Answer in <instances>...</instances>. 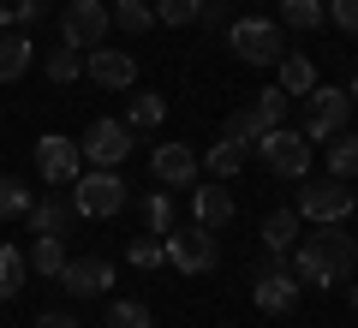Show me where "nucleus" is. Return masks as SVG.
Here are the masks:
<instances>
[{"label":"nucleus","instance_id":"nucleus-28","mask_svg":"<svg viewBox=\"0 0 358 328\" xmlns=\"http://www.w3.org/2000/svg\"><path fill=\"white\" fill-rule=\"evenodd\" d=\"M322 0H281V24H293V30H317L322 24Z\"/></svg>","mask_w":358,"mask_h":328},{"label":"nucleus","instance_id":"nucleus-9","mask_svg":"<svg viewBox=\"0 0 358 328\" xmlns=\"http://www.w3.org/2000/svg\"><path fill=\"white\" fill-rule=\"evenodd\" d=\"M275 126H287V90H257V101H251V108H239L221 131H227V138L257 143L263 131H275Z\"/></svg>","mask_w":358,"mask_h":328},{"label":"nucleus","instance_id":"nucleus-13","mask_svg":"<svg viewBox=\"0 0 358 328\" xmlns=\"http://www.w3.org/2000/svg\"><path fill=\"white\" fill-rule=\"evenodd\" d=\"M54 280H60L72 299H96V292L114 287V263H108V257H66V269Z\"/></svg>","mask_w":358,"mask_h":328},{"label":"nucleus","instance_id":"nucleus-6","mask_svg":"<svg viewBox=\"0 0 358 328\" xmlns=\"http://www.w3.org/2000/svg\"><path fill=\"white\" fill-rule=\"evenodd\" d=\"M108 0H66L60 6V42H72L78 54H90V48H102L108 42Z\"/></svg>","mask_w":358,"mask_h":328},{"label":"nucleus","instance_id":"nucleus-39","mask_svg":"<svg viewBox=\"0 0 358 328\" xmlns=\"http://www.w3.org/2000/svg\"><path fill=\"white\" fill-rule=\"evenodd\" d=\"M352 311H358V280H352Z\"/></svg>","mask_w":358,"mask_h":328},{"label":"nucleus","instance_id":"nucleus-12","mask_svg":"<svg viewBox=\"0 0 358 328\" xmlns=\"http://www.w3.org/2000/svg\"><path fill=\"white\" fill-rule=\"evenodd\" d=\"M78 155H84L90 167H120L131 155V126L126 120H96V126L78 138Z\"/></svg>","mask_w":358,"mask_h":328},{"label":"nucleus","instance_id":"nucleus-16","mask_svg":"<svg viewBox=\"0 0 358 328\" xmlns=\"http://www.w3.org/2000/svg\"><path fill=\"white\" fill-rule=\"evenodd\" d=\"M150 179H162V185H197V150L192 143H155Z\"/></svg>","mask_w":358,"mask_h":328},{"label":"nucleus","instance_id":"nucleus-21","mask_svg":"<svg viewBox=\"0 0 358 328\" xmlns=\"http://www.w3.org/2000/svg\"><path fill=\"white\" fill-rule=\"evenodd\" d=\"M24 275H30V257L18 245H0V304L24 292Z\"/></svg>","mask_w":358,"mask_h":328},{"label":"nucleus","instance_id":"nucleus-30","mask_svg":"<svg viewBox=\"0 0 358 328\" xmlns=\"http://www.w3.org/2000/svg\"><path fill=\"white\" fill-rule=\"evenodd\" d=\"M150 13L155 18H162V24H197V13H203V0H155V6H150Z\"/></svg>","mask_w":358,"mask_h":328},{"label":"nucleus","instance_id":"nucleus-23","mask_svg":"<svg viewBox=\"0 0 358 328\" xmlns=\"http://www.w3.org/2000/svg\"><path fill=\"white\" fill-rule=\"evenodd\" d=\"M108 18H114V24L126 30V36H143V30L155 24V13H150V0H114V6H108Z\"/></svg>","mask_w":358,"mask_h":328},{"label":"nucleus","instance_id":"nucleus-32","mask_svg":"<svg viewBox=\"0 0 358 328\" xmlns=\"http://www.w3.org/2000/svg\"><path fill=\"white\" fill-rule=\"evenodd\" d=\"M143 221H150V233H167L173 227V197L167 191H143Z\"/></svg>","mask_w":358,"mask_h":328},{"label":"nucleus","instance_id":"nucleus-10","mask_svg":"<svg viewBox=\"0 0 358 328\" xmlns=\"http://www.w3.org/2000/svg\"><path fill=\"white\" fill-rule=\"evenodd\" d=\"M299 215L305 221H346L352 215V191L346 179H299Z\"/></svg>","mask_w":358,"mask_h":328},{"label":"nucleus","instance_id":"nucleus-27","mask_svg":"<svg viewBox=\"0 0 358 328\" xmlns=\"http://www.w3.org/2000/svg\"><path fill=\"white\" fill-rule=\"evenodd\" d=\"M30 185L24 179H13V173H0V221H6V215H30Z\"/></svg>","mask_w":358,"mask_h":328},{"label":"nucleus","instance_id":"nucleus-22","mask_svg":"<svg viewBox=\"0 0 358 328\" xmlns=\"http://www.w3.org/2000/svg\"><path fill=\"white\" fill-rule=\"evenodd\" d=\"M275 72H281V90H287V96L317 90V66H310L305 54H281V60H275Z\"/></svg>","mask_w":358,"mask_h":328},{"label":"nucleus","instance_id":"nucleus-19","mask_svg":"<svg viewBox=\"0 0 358 328\" xmlns=\"http://www.w3.org/2000/svg\"><path fill=\"white\" fill-rule=\"evenodd\" d=\"M30 60H36V48H30L24 30H0V84H18L30 72Z\"/></svg>","mask_w":358,"mask_h":328},{"label":"nucleus","instance_id":"nucleus-7","mask_svg":"<svg viewBox=\"0 0 358 328\" xmlns=\"http://www.w3.org/2000/svg\"><path fill=\"white\" fill-rule=\"evenodd\" d=\"M78 173H84V155H78V138H60V131L36 138V179H42L48 191H66Z\"/></svg>","mask_w":358,"mask_h":328},{"label":"nucleus","instance_id":"nucleus-24","mask_svg":"<svg viewBox=\"0 0 358 328\" xmlns=\"http://www.w3.org/2000/svg\"><path fill=\"white\" fill-rule=\"evenodd\" d=\"M167 120V101L155 96V90H143V96H131V108H126V126H143V131H155Z\"/></svg>","mask_w":358,"mask_h":328},{"label":"nucleus","instance_id":"nucleus-26","mask_svg":"<svg viewBox=\"0 0 358 328\" xmlns=\"http://www.w3.org/2000/svg\"><path fill=\"white\" fill-rule=\"evenodd\" d=\"M329 173L334 179H358V131H346L341 143H329Z\"/></svg>","mask_w":358,"mask_h":328},{"label":"nucleus","instance_id":"nucleus-20","mask_svg":"<svg viewBox=\"0 0 358 328\" xmlns=\"http://www.w3.org/2000/svg\"><path fill=\"white\" fill-rule=\"evenodd\" d=\"M293 245H299V209H275L263 221V251L268 257H287Z\"/></svg>","mask_w":358,"mask_h":328},{"label":"nucleus","instance_id":"nucleus-2","mask_svg":"<svg viewBox=\"0 0 358 328\" xmlns=\"http://www.w3.org/2000/svg\"><path fill=\"white\" fill-rule=\"evenodd\" d=\"M251 304H257L263 316H287V311L299 304V275L287 269V257H268V251H263V257L251 263Z\"/></svg>","mask_w":358,"mask_h":328},{"label":"nucleus","instance_id":"nucleus-35","mask_svg":"<svg viewBox=\"0 0 358 328\" xmlns=\"http://www.w3.org/2000/svg\"><path fill=\"white\" fill-rule=\"evenodd\" d=\"M13 13H18V24H36L48 13V0H13Z\"/></svg>","mask_w":358,"mask_h":328},{"label":"nucleus","instance_id":"nucleus-1","mask_svg":"<svg viewBox=\"0 0 358 328\" xmlns=\"http://www.w3.org/2000/svg\"><path fill=\"white\" fill-rule=\"evenodd\" d=\"M287 269H293L305 287L329 292V287H341V280L358 269V239L341 227V221H317V233H305V245L287 251Z\"/></svg>","mask_w":358,"mask_h":328},{"label":"nucleus","instance_id":"nucleus-25","mask_svg":"<svg viewBox=\"0 0 358 328\" xmlns=\"http://www.w3.org/2000/svg\"><path fill=\"white\" fill-rule=\"evenodd\" d=\"M30 269H36V275H60L66 269V239H30Z\"/></svg>","mask_w":358,"mask_h":328},{"label":"nucleus","instance_id":"nucleus-33","mask_svg":"<svg viewBox=\"0 0 358 328\" xmlns=\"http://www.w3.org/2000/svg\"><path fill=\"white\" fill-rule=\"evenodd\" d=\"M131 269H155V263H167V251H162V233H150V239H131Z\"/></svg>","mask_w":358,"mask_h":328},{"label":"nucleus","instance_id":"nucleus-4","mask_svg":"<svg viewBox=\"0 0 358 328\" xmlns=\"http://www.w3.org/2000/svg\"><path fill=\"white\" fill-rule=\"evenodd\" d=\"M162 251H167V263L173 269H185V275H209V269L221 263V251H215V233L209 227H167L162 233Z\"/></svg>","mask_w":358,"mask_h":328},{"label":"nucleus","instance_id":"nucleus-36","mask_svg":"<svg viewBox=\"0 0 358 328\" xmlns=\"http://www.w3.org/2000/svg\"><path fill=\"white\" fill-rule=\"evenodd\" d=\"M36 328H84V322H78V316H60V311H48Z\"/></svg>","mask_w":358,"mask_h":328},{"label":"nucleus","instance_id":"nucleus-37","mask_svg":"<svg viewBox=\"0 0 358 328\" xmlns=\"http://www.w3.org/2000/svg\"><path fill=\"white\" fill-rule=\"evenodd\" d=\"M13 18H18V13H13V0H0V30L13 24Z\"/></svg>","mask_w":358,"mask_h":328},{"label":"nucleus","instance_id":"nucleus-31","mask_svg":"<svg viewBox=\"0 0 358 328\" xmlns=\"http://www.w3.org/2000/svg\"><path fill=\"white\" fill-rule=\"evenodd\" d=\"M108 328H150L143 299H114V304H108Z\"/></svg>","mask_w":358,"mask_h":328},{"label":"nucleus","instance_id":"nucleus-3","mask_svg":"<svg viewBox=\"0 0 358 328\" xmlns=\"http://www.w3.org/2000/svg\"><path fill=\"white\" fill-rule=\"evenodd\" d=\"M126 191H131V185L114 173V167H90V173L72 179V203H78V215H90V221L120 215V209H126Z\"/></svg>","mask_w":358,"mask_h":328},{"label":"nucleus","instance_id":"nucleus-14","mask_svg":"<svg viewBox=\"0 0 358 328\" xmlns=\"http://www.w3.org/2000/svg\"><path fill=\"white\" fill-rule=\"evenodd\" d=\"M72 221H78L72 191H42V197L30 203V233H42V239H66Z\"/></svg>","mask_w":358,"mask_h":328},{"label":"nucleus","instance_id":"nucleus-34","mask_svg":"<svg viewBox=\"0 0 358 328\" xmlns=\"http://www.w3.org/2000/svg\"><path fill=\"white\" fill-rule=\"evenodd\" d=\"M322 13H329L346 36H358V0H322Z\"/></svg>","mask_w":358,"mask_h":328},{"label":"nucleus","instance_id":"nucleus-17","mask_svg":"<svg viewBox=\"0 0 358 328\" xmlns=\"http://www.w3.org/2000/svg\"><path fill=\"white\" fill-rule=\"evenodd\" d=\"M192 221H197V227H209V233L233 221V191L221 185V179H215V185H203V191H192Z\"/></svg>","mask_w":358,"mask_h":328},{"label":"nucleus","instance_id":"nucleus-8","mask_svg":"<svg viewBox=\"0 0 358 328\" xmlns=\"http://www.w3.org/2000/svg\"><path fill=\"white\" fill-rule=\"evenodd\" d=\"M227 42L233 54H239L245 66H275L281 60V24H268V18H239V24H227Z\"/></svg>","mask_w":358,"mask_h":328},{"label":"nucleus","instance_id":"nucleus-11","mask_svg":"<svg viewBox=\"0 0 358 328\" xmlns=\"http://www.w3.org/2000/svg\"><path fill=\"white\" fill-rule=\"evenodd\" d=\"M346 114H352V101H346V90H305V138L322 143V138H341L346 131Z\"/></svg>","mask_w":358,"mask_h":328},{"label":"nucleus","instance_id":"nucleus-18","mask_svg":"<svg viewBox=\"0 0 358 328\" xmlns=\"http://www.w3.org/2000/svg\"><path fill=\"white\" fill-rule=\"evenodd\" d=\"M245 162H251V143H245V138H227V131H221V138L209 143V155H203V167H209V179H221V185H227V179L239 173Z\"/></svg>","mask_w":358,"mask_h":328},{"label":"nucleus","instance_id":"nucleus-38","mask_svg":"<svg viewBox=\"0 0 358 328\" xmlns=\"http://www.w3.org/2000/svg\"><path fill=\"white\" fill-rule=\"evenodd\" d=\"M346 101H352V108H358V78H352V84H346Z\"/></svg>","mask_w":358,"mask_h":328},{"label":"nucleus","instance_id":"nucleus-29","mask_svg":"<svg viewBox=\"0 0 358 328\" xmlns=\"http://www.w3.org/2000/svg\"><path fill=\"white\" fill-rule=\"evenodd\" d=\"M78 72H84V54H78L72 42H60V48H48V78H54V84H72Z\"/></svg>","mask_w":358,"mask_h":328},{"label":"nucleus","instance_id":"nucleus-5","mask_svg":"<svg viewBox=\"0 0 358 328\" xmlns=\"http://www.w3.org/2000/svg\"><path fill=\"white\" fill-rule=\"evenodd\" d=\"M251 150L263 155V167H268L275 179H305V173H310V143L299 138L293 126H275V131H263V138H257Z\"/></svg>","mask_w":358,"mask_h":328},{"label":"nucleus","instance_id":"nucleus-15","mask_svg":"<svg viewBox=\"0 0 358 328\" xmlns=\"http://www.w3.org/2000/svg\"><path fill=\"white\" fill-rule=\"evenodd\" d=\"M84 72L96 78L102 90H131V84H138V60H131L126 48H108V42H102V48H90Z\"/></svg>","mask_w":358,"mask_h":328}]
</instances>
